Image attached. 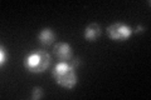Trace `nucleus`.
<instances>
[{"mask_svg": "<svg viewBox=\"0 0 151 100\" xmlns=\"http://www.w3.org/2000/svg\"><path fill=\"white\" fill-rule=\"evenodd\" d=\"M42 96H43V90H42V88H34V89H33L32 99L38 100V99H40Z\"/></svg>", "mask_w": 151, "mask_h": 100, "instance_id": "6e6552de", "label": "nucleus"}, {"mask_svg": "<svg viewBox=\"0 0 151 100\" xmlns=\"http://www.w3.org/2000/svg\"><path fill=\"white\" fill-rule=\"evenodd\" d=\"M54 39H55V34L53 33V30L49 29V28L43 29L39 33V35H38V40H39V43L42 45H45V46L53 44Z\"/></svg>", "mask_w": 151, "mask_h": 100, "instance_id": "423d86ee", "label": "nucleus"}, {"mask_svg": "<svg viewBox=\"0 0 151 100\" xmlns=\"http://www.w3.org/2000/svg\"><path fill=\"white\" fill-rule=\"evenodd\" d=\"M50 55L45 50H35L25 58L24 66L30 73L40 74L50 66Z\"/></svg>", "mask_w": 151, "mask_h": 100, "instance_id": "f03ea898", "label": "nucleus"}, {"mask_svg": "<svg viewBox=\"0 0 151 100\" xmlns=\"http://www.w3.org/2000/svg\"><path fill=\"white\" fill-rule=\"evenodd\" d=\"M134 30L129 25H125L122 23H115L107 28V34L115 41H125L132 35Z\"/></svg>", "mask_w": 151, "mask_h": 100, "instance_id": "7ed1b4c3", "label": "nucleus"}, {"mask_svg": "<svg viewBox=\"0 0 151 100\" xmlns=\"http://www.w3.org/2000/svg\"><path fill=\"white\" fill-rule=\"evenodd\" d=\"M53 53L60 63H69L73 59L72 48L67 43H57L53 48Z\"/></svg>", "mask_w": 151, "mask_h": 100, "instance_id": "20e7f679", "label": "nucleus"}, {"mask_svg": "<svg viewBox=\"0 0 151 100\" xmlns=\"http://www.w3.org/2000/svg\"><path fill=\"white\" fill-rule=\"evenodd\" d=\"M53 78L57 84L65 89H72L77 84V74L69 63H59L53 69Z\"/></svg>", "mask_w": 151, "mask_h": 100, "instance_id": "f257e3e1", "label": "nucleus"}, {"mask_svg": "<svg viewBox=\"0 0 151 100\" xmlns=\"http://www.w3.org/2000/svg\"><path fill=\"white\" fill-rule=\"evenodd\" d=\"M144 30V26H141V25H139L137 26V30H136V31H137V33H141V31H142Z\"/></svg>", "mask_w": 151, "mask_h": 100, "instance_id": "1a4fd4ad", "label": "nucleus"}, {"mask_svg": "<svg viewBox=\"0 0 151 100\" xmlns=\"http://www.w3.org/2000/svg\"><path fill=\"white\" fill-rule=\"evenodd\" d=\"M8 61V53H6V49L4 48V45H1V51H0V64L1 66L4 64H6Z\"/></svg>", "mask_w": 151, "mask_h": 100, "instance_id": "0eeeda50", "label": "nucleus"}, {"mask_svg": "<svg viewBox=\"0 0 151 100\" xmlns=\"http://www.w3.org/2000/svg\"><path fill=\"white\" fill-rule=\"evenodd\" d=\"M101 33L102 30L98 24H89L86 28V30H84V38L88 41H94L101 36Z\"/></svg>", "mask_w": 151, "mask_h": 100, "instance_id": "39448f33", "label": "nucleus"}]
</instances>
